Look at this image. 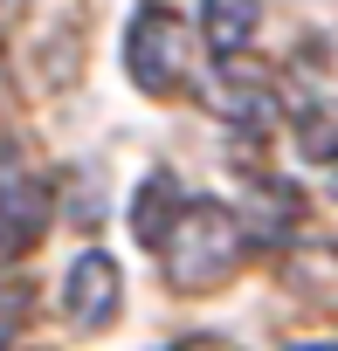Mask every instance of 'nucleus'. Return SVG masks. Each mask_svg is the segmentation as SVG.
Returning a JSON list of instances; mask_svg holds the SVG:
<instances>
[{"label": "nucleus", "instance_id": "nucleus-1", "mask_svg": "<svg viewBox=\"0 0 338 351\" xmlns=\"http://www.w3.org/2000/svg\"><path fill=\"white\" fill-rule=\"evenodd\" d=\"M152 255H159V276L173 296H214L249 262V228L221 200H180L173 228H166V241Z\"/></svg>", "mask_w": 338, "mask_h": 351}, {"label": "nucleus", "instance_id": "nucleus-2", "mask_svg": "<svg viewBox=\"0 0 338 351\" xmlns=\"http://www.w3.org/2000/svg\"><path fill=\"white\" fill-rule=\"evenodd\" d=\"M124 76L138 97L173 104L194 90V21L173 0H138L124 21Z\"/></svg>", "mask_w": 338, "mask_h": 351}, {"label": "nucleus", "instance_id": "nucleus-3", "mask_svg": "<svg viewBox=\"0 0 338 351\" xmlns=\"http://www.w3.org/2000/svg\"><path fill=\"white\" fill-rule=\"evenodd\" d=\"M117 310H124V269L104 248H83L63 276V324L76 337H97V330L117 324Z\"/></svg>", "mask_w": 338, "mask_h": 351}, {"label": "nucleus", "instance_id": "nucleus-4", "mask_svg": "<svg viewBox=\"0 0 338 351\" xmlns=\"http://www.w3.org/2000/svg\"><path fill=\"white\" fill-rule=\"evenodd\" d=\"M214 76H221V83H207V90H201L214 117H228L235 131H276V117H283V90H276V76H269V69H256V62L228 56Z\"/></svg>", "mask_w": 338, "mask_h": 351}, {"label": "nucleus", "instance_id": "nucleus-5", "mask_svg": "<svg viewBox=\"0 0 338 351\" xmlns=\"http://www.w3.org/2000/svg\"><path fill=\"white\" fill-rule=\"evenodd\" d=\"M49 214H56V193H49L42 180H28V172L0 180V269L21 262V255L49 234Z\"/></svg>", "mask_w": 338, "mask_h": 351}, {"label": "nucleus", "instance_id": "nucleus-6", "mask_svg": "<svg viewBox=\"0 0 338 351\" xmlns=\"http://www.w3.org/2000/svg\"><path fill=\"white\" fill-rule=\"evenodd\" d=\"M249 248H290V234L304 228V193L290 180H262L256 186V214H242Z\"/></svg>", "mask_w": 338, "mask_h": 351}, {"label": "nucleus", "instance_id": "nucleus-7", "mask_svg": "<svg viewBox=\"0 0 338 351\" xmlns=\"http://www.w3.org/2000/svg\"><path fill=\"white\" fill-rule=\"evenodd\" d=\"M262 28V0H201V42L228 62V56H249Z\"/></svg>", "mask_w": 338, "mask_h": 351}, {"label": "nucleus", "instance_id": "nucleus-8", "mask_svg": "<svg viewBox=\"0 0 338 351\" xmlns=\"http://www.w3.org/2000/svg\"><path fill=\"white\" fill-rule=\"evenodd\" d=\"M173 214H180V180L173 172H152V180L138 186V200H131V234L145 248H159L166 228H173Z\"/></svg>", "mask_w": 338, "mask_h": 351}, {"label": "nucleus", "instance_id": "nucleus-9", "mask_svg": "<svg viewBox=\"0 0 338 351\" xmlns=\"http://www.w3.org/2000/svg\"><path fill=\"white\" fill-rule=\"evenodd\" d=\"M297 152L311 165H338V104H304L297 110Z\"/></svg>", "mask_w": 338, "mask_h": 351}, {"label": "nucleus", "instance_id": "nucleus-10", "mask_svg": "<svg viewBox=\"0 0 338 351\" xmlns=\"http://www.w3.org/2000/svg\"><path fill=\"white\" fill-rule=\"evenodd\" d=\"M28 317H35V289H28V282H0V351L21 344Z\"/></svg>", "mask_w": 338, "mask_h": 351}, {"label": "nucleus", "instance_id": "nucleus-11", "mask_svg": "<svg viewBox=\"0 0 338 351\" xmlns=\"http://www.w3.org/2000/svg\"><path fill=\"white\" fill-rule=\"evenodd\" d=\"M173 351H242V344H228V337H187V344H173Z\"/></svg>", "mask_w": 338, "mask_h": 351}, {"label": "nucleus", "instance_id": "nucleus-12", "mask_svg": "<svg viewBox=\"0 0 338 351\" xmlns=\"http://www.w3.org/2000/svg\"><path fill=\"white\" fill-rule=\"evenodd\" d=\"M290 351H338V344H290Z\"/></svg>", "mask_w": 338, "mask_h": 351}, {"label": "nucleus", "instance_id": "nucleus-13", "mask_svg": "<svg viewBox=\"0 0 338 351\" xmlns=\"http://www.w3.org/2000/svg\"><path fill=\"white\" fill-rule=\"evenodd\" d=\"M0 104H8V62H0Z\"/></svg>", "mask_w": 338, "mask_h": 351}, {"label": "nucleus", "instance_id": "nucleus-14", "mask_svg": "<svg viewBox=\"0 0 338 351\" xmlns=\"http://www.w3.org/2000/svg\"><path fill=\"white\" fill-rule=\"evenodd\" d=\"M331 200H338V165H331Z\"/></svg>", "mask_w": 338, "mask_h": 351}]
</instances>
